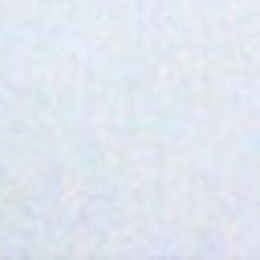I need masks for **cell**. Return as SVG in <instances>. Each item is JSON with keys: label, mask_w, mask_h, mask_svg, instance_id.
Segmentation results:
<instances>
[]
</instances>
